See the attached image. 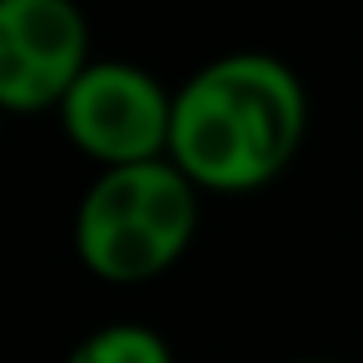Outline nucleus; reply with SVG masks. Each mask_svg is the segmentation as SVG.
I'll return each mask as SVG.
<instances>
[{"label": "nucleus", "mask_w": 363, "mask_h": 363, "mask_svg": "<svg viewBox=\"0 0 363 363\" xmlns=\"http://www.w3.org/2000/svg\"><path fill=\"white\" fill-rule=\"evenodd\" d=\"M294 363H338V358H294Z\"/></svg>", "instance_id": "obj_6"}, {"label": "nucleus", "mask_w": 363, "mask_h": 363, "mask_svg": "<svg viewBox=\"0 0 363 363\" xmlns=\"http://www.w3.org/2000/svg\"><path fill=\"white\" fill-rule=\"evenodd\" d=\"M55 115H60L65 140L100 169L169 160L174 90H164L160 75H150L145 65L95 60Z\"/></svg>", "instance_id": "obj_3"}, {"label": "nucleus", "mask_w": 363, "mask_h": 363, "mask_svg": "<svg viewBox=\"0 0 363 363\" xmlns=\"http://www.w3.org/2000/svg\"><path fill=\"white\" fill-rule=\"evenodd\" d=\"M308 135L303 80L259 50L219 55L174 90L169 164L199 194H249L279 179Z\"/></svg>", "instance_id": "obj_1"}, {"label": "nucleus", "mask_w": 363, "mask_h": 363, "mask_svg": "<svg viewBox=\"0 0 363 363\" xmlns=\"http://www.w3.org/2000/svg\"><path fill=\"white\" fill-rule=\"evenodd\" d=\"M90 65V26L70 0H0V115L60 110Z\"/></svg>", "instance_id": "obj_4"}, {"label": "nucleus", "mask_w": 363, "mask_h": 363, "mask_svg": "<svg viewBox=\"0 0 363 363\" xmlns=\"http://www.w3.org/2000/svg\"><path fill=\"white\" fill-rule=\"evenodd\" d=\"M65 363H174L164 333L145 328V323H105L95 333H85Z\"/></svg>", "instance_id": "obj_5"}, {"label": "nucleus", "mask_w": 363, "mask_h": 363, "mask_svg": "<svg viewBox=\"0 0 363 363\" xmlns=\"http://www.w3.org/2000/svg\"><path fill=\"white\" fill-rule=\"evenodd\" d=\"M199 234V189L169 164L100 169L75 209V254L105 284L169 274Z\"/></svg>", "instance_id": "obj_2"}]
</instances>
